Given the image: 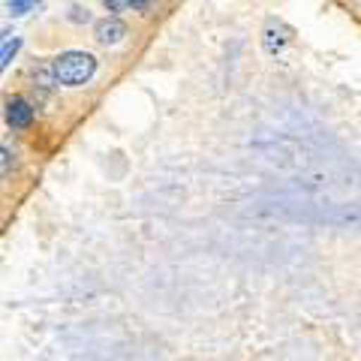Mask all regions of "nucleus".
Returning a JSON list of instances; mask_svg holds the SVG:
<instances>
[{
    "label": "nucleus",
    "mask_w": 361,
    "mask_h": 361,
    "mask_svg": "<svg viewBox=\"0 0 361 361\" xmlns=\"http://www.w3.org/2000/svg\"><path fill=\"white\" fill-rule=\"evenodd\" d=\"M262 42H265V51L277 54V51H280V49H283V45H286V30H283V27H277V30H274V27H268V30H265V39H262Z\"/></svg>",
    "instance_id": "obj_6"
},
{
    "label": "nucleus",
    "mask_w": 361,
    "mask_h": 361,
    "mask_svg": "<svg viewBox=\"0 0 361 361\" xmlns=\"http://www.w3.org/2000/svg\"><path fill=\"white\" fill-rule=\"evenodd\" d=\"M123 37H127V25H123L121 18H115V16L94 25V39L99 45H118V42H123Z\"/></svg>",
    "instance_id": "obj_2"
},
{
    "label": "nucleus",
    "mask_w": 361,
    "mask_h": 361,
    "mask_svg": "<svg viewBox=\"0 0 361 361\" xmlns=\"http://www.w3.org/2000/svg\"><path fill=\"white\" fill-rule=\"evenodd\" d=\"M21 49V39L18 37H13V33H4V45H0V66H6L13 63V58H16V51Z\"/></svg>",
    "instance_id": "obj_4"
},
{
    "label": "nucleus",
    "mask_w": 361,
    "mask_h": 361,
    "mask_svg": "<svg viewBox=\"0 0 361 361\" xmlns=\"http://www.w3.org/2000/svg\"><path fill=\"white\" fill-rule=\"evenodd\" d=\"M39 6H42L39 0H9V4H6V16L21 18V16H27V13H37Z\"/></svg>",
    "instance_id": "obj_5"
},
{
    "label": "nucleus",
    "mask_w": 361,
    "mask_h": 361,
    "mask_svg": "<svg viewBox=\"0 0 361 361\" xmlns=\"http://www.w3.org/2000/svg\"><path fill=\"white\" fill-rule=\"evenodd\" d=\"M73 21H87L90 16H87V9H82V6H73V16H70Z\"/></svg>",
    "instance_id": "obj_9"
},
{
    "label": "nucleus",
    "mask_w": 361,
    "mask_h": 361,
    "mask_svg": "<svg viewBox=\"0 0 361 361\" xmlns=\"http://www.w3.org/2000/svg\"><path fill=\"white\" fill-rule=\"evenodd\" d=\"M6 123L13 130L30 127V123H33V106L27 103V99H21V97L6 99Z\"/></svg>",
    "instance_id": "obj_3"
},
{
    "label": "nucleus",
    "mask_w": 361,
    "mask_h": 361,
    "mask_svg": "<svg viewBox=\"0 0 361 361\" xmlns=\"http://www.w3.org/2000/svg\"><path fill=\"white\" fill-rule=\"evenodd\" d=\"M103 6L109 9V13H115V16H118V13H123V9H127L130 4H127V0H103Z\"/></svg>",
    "instance_id": "obj_8"
},
{
    "label": "nucleus",
    "mask_w": 361,
    "mask_h": 361,
    "mask_svg": "<svg viewBox=\"0 0 361 361\" xmlns=\"http://www.w3.org/2000/svg\"><path fill=\"white\" fill-rule=\"evenodd\" d=\"M0 157H4V166H0V169H4V175H9V169H13V163H16V154L4 145V148H0Z\"/></svg>",
    "instance_id": "obj_7"
},
{
    "label": "nucleus",
    "mask_w": 361,
    "mask_h": 361,
    "mask_svg": "<svg viewBox=\"0 0 361 361\" xmlns=\"http://www.w3.org/2000/svg\"><path fill=\"white\" fill-rule=\"evenodd\" d=\"M127 4H130L133 9H148V6L154 4V0H127Z\"/></svg>",
    "instance_id": "obj_10"
},
{
    "label": "nucleus",
    "mask_w": 361,
    "mask_h": 361,
    "mask_svg": "<svg viewBox=\"0 0 361 361\" xmlns=\"http://www.w3.org/2000/svg\"><path fill=\"white\" fill-rule=\"evenodd\" d=\"M54 75H58V85L66 87H82L87 85L97 73V58L87 51H63L61 58H54L51 63Z\"/></svg>",
    "instance_id": "obj_1"
}]
</instances>
